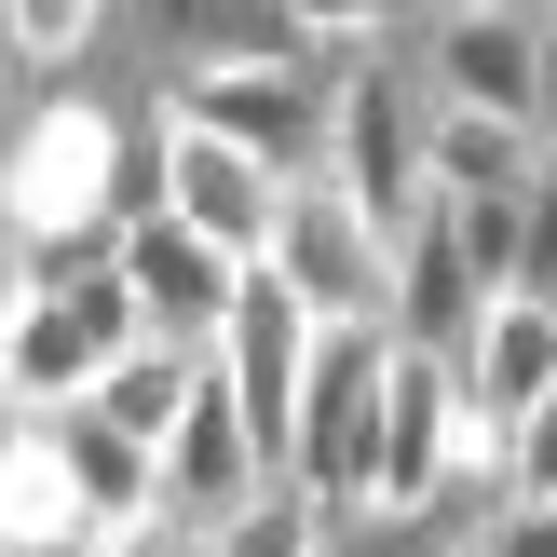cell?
<instances>
[{
  "label": "cell",
  "instance_id": "1",
  "mask_svg": "<svg viewBox=\"0 0 557 557\" xmlns=\"http://www.w3.org/2000/svg\"><path fill=\"white\" fill-rule=\"evenodd\" d=\"M136 82H41V109H27L14 163H0V205H14V245L27 259H96V245H123V150H136Z\"/></svg>",
  "mask_w": 557,
  "mask_h": 557
},
{
  "label": "cell",
  "instance_id": "2",
  "mask_svg": "<svg viewBox=\"0 0 557 557\" xmlns=\"http://www.w3.org/2000/svg\"><path fill=\"white\" fill-rule=\"evenodd\" d=\"M381 54V41H368ZM341 41H299V54H245V69H190L163 82V109L205 136H232V150H259L272 177H326V136H341Z\"/></svg>",
  "mask_w": 557,
  "mask_h": 557
},
{
  "label": "cell",
  "instance_id": "3",
  "mask_svg": "<svg viewBox=\"0 0 557 557\" xmlns=\"http://www.w3.org/2000/svg\"><path fill=\"white\" fill-rule=\"evenodd\" d=\"M408 82L435 109H490V123H557V54H544V14L531 0H435L408 27Z\"/></svg>",
  "mask_w": 557,
  "mask_h": 557
},
{
  "label": "cell",
  "instance_id": "4",
  "mask_svg": "<svg viewBox=\"0 0 557 557\" xmlns=\"http://www.w3.org/2000/svg\"><path fill=\"white\" fill-rule=\"evenodd\" d=\"M381 354L395 326H313V368H299V422H286V476L326 517L368 504V435H381Z\"/></svg>",
  "mask_w": 557,
  "mask_h": 557
},
{
  "label": "cell",
  "instance_id": "5",
  "mask_svg": "<svg viewBox=\"0 0 557 557\" xmlns=\"http://www.w3.org/2000/svg\"><path fill=\"white\" fill-rule=\"evenodd\" d=\"M272 272L299 286V313H313V326H381V313H395V232H381L341 177H286Z\"/></svg>",
  "mask_w": 557,
  "mask_h": 557
},
{
  "label": "cell",
  "instance_id": "6",
  "mask_svg": "<svg viewBox=\"0 0 557 557\" xmlns=\"http://www.w3.org/2000/svg\"><path fill=\"white\" fill-rule=\"evenodd\" d=\"M422 109H435V96L395 69V41L341 69V136H326V177H341L381 232H408V218L435 205V177H422Z\"/></svg>",
  "mask_w": 557,
  "mask_h": 557
},
{
  "label": "cell",
  "instance_id": "7",
  "mask_svg": "<svg viewBox=\"0 0 557 557\" xmlns=\"http://www.w3.org/2000/svg\"><path fill=\"white\" fill-rule=\"evenodd\" d=\"M299 41H313L299 0H123L109 14V54H136V96L190 69H245V54H299Z\"/></svg>",
  "mask_w": 557,
  "mask_h": 557
},
{
  "label": "cell",
  "instance_id": "8",
  "mask_svg": "<svg viewBox=\"0 0 557 557\" xmlns=\"http://www.w3.org/2000/svg\"><path fill=\"white\" fill-rule=\"evenodd\" d=\"M299 368H313V313H299V286L286 272H245L232 286V326H218V381H232V408H245V435L272 449V476H286V422H299Z\"/></svg>",
  "mask_w": 557,
  "mask_h": 557
},
{
  "label": "cell",
  "instance_id": "9",
  "mask_svg": "<svg viewBox=\"0 0 557 557\" xmlns=\"http://www.w3.org/2000/svg\"><path fill=\"white\" fill-rule=\"evenodd\" d=\"M462 462V368L422 341L381 354V435H368V504H435Z\"/></svg>",
  "mask_w": 557,
  "mask_h": 557
},
{
  "label": "cell",
  "instance_id": "10",
  "mask_svg": "<svg viewBox=\"0 0 557 557\" xmlns=\"http://www.w3.org/2000/svg\"><path fill=\"white\" fill-rule=\"evenodd\" d=\"M109 259H123V286H136V313H150V341H190V354H218V326H232V286L259 272V259H232V245H205L177 205H150L123 245H109Z\"/></svg>",
  "mask_w": 557,
  "mask_h": 557
},
{
  "label": "cell",
  "instance_id": "11",
  "mask_svg": "<svg viewBox=\"0 0 557 557\" xmlns=\"http://www.w3.org/2000/svg\"><path fill=\"white\" fill-rule=\"evenodd\" d=\"M163 205L205 245H232V259H272V232H286V177L259 150H232V136L177 123V109H163Z\"/></svg>",
  "mask_w": 557,
  "mask_h": 557
},
{
  "label": "cell",
  "instance_id": "12",
  "mask_svg": "<svg viewBox=\"0 0 557 557\" xmlns=\"http://www.w3.org/2000/svg\"><path fill=\"white\" fill-rule=\"evenodd\" d=\"M259 490H272V449L245 435L232 381H218V354H205V381H190L177 435H163V504H177V517H205V531H232V517L259 504Z\"/></svg>",
  "mask_w": 557,
  "mask_h": 557
},
{
  "label": "cell",
  "instance_id": "13",
  "mask_svg": "<svg viewBox=\"0 0 557 557\" xmlns=\"http://www.w3.org/2000/svg\"><path fill=\"white\" fill-rule=\"evenodd\" d=\"M449 368H462V422H476V435H517L557 395V299H490L476 341H462Z\"/></svg>",
  "mask_w": 557,
  "mask_h": 557
},
{
  "label": "cell",
  "instance_id": "14",
  "mask_svg": "<svg viewBox=\"0 0 557 557\" xmlns=\"http://www.w3.org/2000/svg\"><path fill=\"white\" fill-rule=\"evenodd\" d=\"M476 313H490V286H476V259H462V232H449V205H422L395 232V341H422V354H462L476 341Z\"/></svg>",
  "mask_w": 557,
  "mask_h": 557
},
{
  "label": "cell",
  "instance_id": "15",
  "mask_svg": "<svg viewBox=\"0 0 557 557\" xmlns=\"http://www.w3.org/2000/svg\"><path fill=\"white\" fill-rule=\"evenodd\" d=\"M54 462H69V490H82V517L96 531H123V517H150L163 504V449H136L123 422H96V408H54Z\"/></svg>",
  "mask_w": 557,
  "mask_h": 557
},
{
  "label": "cell",
  "instance_id": "16",
  "mask_svg": "<svg viewBox=\"0 0 557 557\" xmlns=\"http://www.w3.org/2000/svg\"><path fill=\"white\" fill-rule=\"evenodd\" d=\"M422 177H435V205H462V190H531L544 177V136L531 123H490V109H422Z\"/></svg>",
  "mask_w": 557,
  "mask_h": 557
},
{
  "label": "cell",
  "instance_id": "17",
  "mask_svg": "<svg viewBox=\"0 0 557 557\" xmlns=\"http://www.w3.org/2000/svg\"><path fill=\"white\" fill-rule=\"evenodd\" d=\"M96 368H109V354L82 341V326L54 313V299H27V326L0 341V395H14L27 422H54V408H82V395H96Z\"/></svg>",
  "mask_w": 557,
  "mask_h": 557
},
{
  "label": "cell",
  "instance_id": "18",
  "mask_svg": "<svg viewBox=\"0 0 557 557\" xmlns=\"http://www.w3.org/2000/svg\"><path fill=\"white\" fill-rule=\"evenodd\" d=\"M190 381H205V354H190V341H136V354H109V368H96V395H82V408L123 422L136 449H163L177 408H190Z\"/></svg>",
  "mask_w": 557,
  "mask_h": 557
},
{
  "label": "cell",
  "instance_id": "19",
  "mask_svg": "<svg viewBox=\"0 0 557 557\" xmlns=\"http://www.w3.org/2000/svg\"><path fill=\"white\" fill-rule=\"evenodd\" d=\"M27 272H41V299H54L96 354H136V341H150V313H136V286H123L109 245H96V259H27Z\"/></svg>",
  "mask_w": 557,
  "mask_h": 557
},
{
  "label": "cell",
  "instance_id": "20",
  "mask_svg": "<svg viewBox=\"0 0 557 557\" xmlns=\"http://www.w3.org/2000/svg\"><path fill=\"white\" fill-rule=\"evenodd\" d=\"M41 531H96V517H82V490H69V462H54V435L27 422L14 449H0V544H41Z\"/></svg>",
  "mask_w": 557,
  "mask_h": 557
},
{
  "label": "cell",
  "instance_id": "21",
  "mask_svg": "<svg viewBox=\"0 0 557 557\" xmlns=\"http://www.w3.org/2000/svg\"><path fill=\"white\" fill-rule=\"evenodd\" d=\"M109 14H123V0H0V41H14L41 82H69V69L109 54Z\"/></svg>",
  "mask_w": 557,
  "mask_h": 557
},
{
  "label": "cell",
  "instance_id": "22",
  "mask_svg": "<svg viewBox=\"0 0 557 557\" xmlns=\"http://www.w3.org/2000/svg\"><path fill=\"white\" fill-rule=\"evenodd\" d=\"M218 557H326V504H313L299 476H272L259 504H245L232 531H218Z\"/></svg>",
  "mask_w": 557,
  "mask_h": 557
},
{
  "label": "cell",
  "instance_id": "23",
  "mask_svg": "<svg viewBox=\"0 0 557 557\" xmlns=\"http://www.w3.org/2000/svg\"><path fill=\"white\" fill-rule=\"evenodd\" d=\"M449 232H462V259H476V286L504 299V286H517V190H462Z\"/></svg>",
  "mask_w": 557,
  "mask_h": 557
},
{
  "label": "cell",
  "instance_id": "24",
  "mask_svg": "<svg viewBox=\"0 0 557 557\" xmlns=\"http://www.w3.org/2000/svg\"><path fill=\"white\" fill-rule=\"evenodd\" d=\"M504 299H557V150H544V177L517 190V286Z\"/></svg>",
  "mask_w": 557,
  "mask_h": 557
},
{
  "label": "cell",
  "instance_id": "25",
  "mask_svg": "<svg viewBox=\"0 0 557 557\" xmlns=\"http://www.w3.org/2000/svg\"><path fill=\"white\" fill-rule=\"evenodd\" d=\"M435 0H299V27L313 41H341V54H368V41H408Z\"/></svg>",
  "mask_w": 557,
  "mask_h": 557
},
{
  "label": "cell",
  "instance_id": "26",
  "mask_svg": "<svg viewBox=\"0 0 557 557\" xmlns=\"http://www.w3.org/2000/svg\"><path fill=\"white\" fill-rule=\"evenodd\" d=\"M96 557H218V531L177 517V504H150V517H123V531H96Z\"/></svg>",
  "mask_w": 557,
  "mask_h": 557
},
{
  "label": "cell",
  "instance_id": "27",
  "mask_svg": "<svg viewBox=\"0 0 557 557\" xmlns=\"http://www.w3.org/2000/svg\"><path fill=\"white\" fill-rule=\"evenodd\" d=\"M504 476H517V504H557V395L504 435Z\"/></svg>",
  "mask_w": 557,
  "mask_h": 557
},
{
  "label": "cell",
  "instance_id": "28",
  "mask_svg": "<svg viewBox=\"0 0 557 557\" xmlns=\"http://www.w3.org/2000/svg\"><path fill=\"white\" fill-rule=\"evenodd\" d=\"M27 109H41V69H27L14 41H0V163H14V136H27Z\"/></svg>",
  "mask_w": 557,
  "mask_h": 557
},
{
  "label": "cell",
  "instance_id": "29",
  "mask_svg": "<svg viewBox=\"0 0 557 557\" xmlns=\"http://www.w3.org/2000/svg\"><path fill=\"white\" fill-rule=\"evenodd\" d=\"M490 557H557V504H504V531H490Z\"/></svg>",
  "mask_w": 557,
  "mask_h": 557
},
{
  "label": "cell",
  "instance_id": "30",
  "mask_svg": "<svg viewBox=\"0 0 557 557\" xmlns=\"http://www.w3.org/2000/svg\"><path fill=\"white\" fill-rule=\"evenodd\" d=\"M27 299H41V272H27V245H0V341L27 326Z\"/></svg>",
  "mask_w": 557,
  "mask_h": 557
},
{
  "label": "cell",
  "instance_id": "31",
  "mask_svg": "<svg viewBox=\"0 0 557 557\" xmlns=\"http://www.w3.org/2000/svg\"><path fill=\"white\" fill-rule=\"evenodd\" d=\"M0 557H96V531H41V544H0Z\"/></svg>",
  "mask_w": 557,
  "mask_h": 557
},
{
  "label": "cell",
  "instance_id": "32",
  "mask_svg": "<svg viewBox=\"0 0 557 557\" xmlns=\"http://www.w3.org/2000/svg\"><path fill=\"white\" fill-rule=\"evenodd\" d=\"M14 435H27V408H14V395H0V449H14Z\"/></svg>",
  "mask_w": 557,
  "mask_h": 557
},
{
  "label": "cell",
  "instance_id": "33",
  "mask_svg": "<svg viewBox=\"0 0 557 557\" xmlns=\"http://www.w3.org/2000/svg\"><path fill=\"white\" fill-rule=\"evenodd\" d=\"M531 14H544V54H557V0H531Z\"/></svg>",
  "mask_w": 557,
  "mask_h": 557
},
{
  "label": "cell",
  "instance_id": "34",
  "mask_svg": "<svg viewBox=\"0 0 557 557\" xmlns=\"http://www.w3.org/2000/svg\"><path fill=\"white\" fill-rule=\"evenodd\" d=\"M0 245H14V205H0Z\"/></svg>",
  "mask_w": 557,
  "mask_h": 557
},
{
  "label": "cell",
  "instance_id": "35",
  "mask_svg": "<svg viewBox=\"0 0 557 557\" xmlns=\"http://www.w3.org/2000/svg\"><path fill=\"white\" fill-rule=\"evenodd\" d=\"M544 150H557V123H544Z\"/></svg>",
  "mask_w": 557,
  "mask_h": 557
},
{
  "label": "cell",
  "instance_id": "36",
  "mask_svg": "<svg viewBox=\"0 0 557 557\" xmlns=\"http://www.w3.org/2000/svg\"><path fill=\"white\" fill-rule=\"evenodd\" d=\"M476 557H490V544H476Z\"/></svg>",
  "mask_w": 557,
  "mask_h": 557
}]
</instances>
